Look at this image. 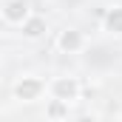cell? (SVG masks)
<instances>
[{"instance_id":"cell-7","label":"cell","mask_w":122,"mask_h":122,"mask_svg":"<svg viewBox=\"0 0 122 122\" xmlns=\"http://www.w3.org/2000/svg\"><path fill=\"white\" fill-rule=\"evenodd\" d=\"M68 117V105L60 102V99H48L46 102V119L48 122H62Z\"/></svg>"},{"instance_id":"cell-2","label":"cell","mask_w":122,"mask_h":122,"mask_svg":"<svg viewBox=\"0 0 122 122\" xmlns=\"http://www.w3.org/2000/svg\"><path fill=\"white\" fill-rule=\"evenodd\" d=\"M11 91H14V99H20V102H40L46 94V80L37 74H23V77H17Z\"/></svg>"},{"instance_id":"cell-3","label":"cell","mask_w":122,"mask_h":122,"mask_svg":"<svg viewBox=\"0 0 122 122\" xmlns=\"http://www.w3.org/2000/svg\"><path fill=\"white\" fill-rule=\"evenodd\" d=\"M85 48V34L80 29H62L57 34V51L60 54H80Z\"/></svg>"},{"instance_id":"cell-8","label":"cell","mask_w":122,"mask_h":122,"mask_svg":"<svg viewBox=\"0 0 122 122\" xmlns=\"http://www.w3.org/2000/svg\"><path fill=\"white\" fill-rule=\"evenodd\" d=\"M74 122H99V117H97V114H80Z\"/></svg>"},{"instance_id":"cell-5","label":"cell","mask_w":122,"mask_h":122,"mask_svg":"<svg viewBox=\"0 0 122 122\" xmlns=\"http://www.w3.org/2000/svg\"><path fill=\"white\" fill-rule=\"evenodd\" d=\"M23 29V37L26 40H40V37H46V31H48V23H46V17H40V14H31L29 20L20 26Z\"/></svg>"},{"instance_id":"cell-4","label":"cell","mask_w":122,"mask_h":122,"mask_svg":"<svg viewBox=\"0 0 122 122\" xmlns=\"http://www.w3.org/2000/svg\"><path fill=\"white\" fill-rule=\"evenodd\" d=\"M31 17V6L29 0H3V20L11 26H23Z\"/></svg>"},{"instance_id":"cell-6","label":"cell","mask_w":122,"mask_h":122,"mask_svg":"<svg viewBox=\"0 0 122 122\" xmlns=\"http://www.w3.org/2000/svg\"><path fill=\"white\" fill-rule=\"evenodd\" d=\"M102 26H105V31H108V34L122 37V6H111V9L105 11Z\"/></svg>"},{"instance_id":"cell-1","label":"cell","mask_w":122,"mask_h":122,"mask_svg":"<svg viewBox=\"0 0 122 122\" xmlns=\"http://www.w3.org/2000/svg\"><path fill=\"white\" fill-rule=\"evenodd\" d=\"M46 94H48V99H60L65 105H74L82 94V85L74 74H60V77L46 82Z\"/></svg>"}]
</instances>
